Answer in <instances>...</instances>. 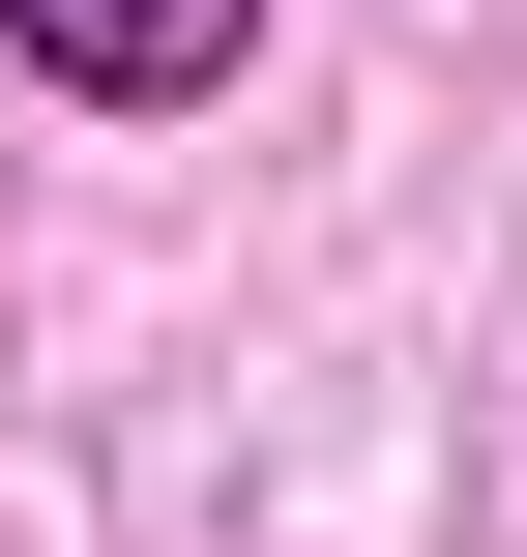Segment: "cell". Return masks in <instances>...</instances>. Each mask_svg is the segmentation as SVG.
I'll return each instance as SVG.
<instances>
[{"instance_id": "6da1fadb", "label": "cell", "mask_w": 527, "mask_h": 557, "mask_svg": "<svg viewBox=\"0 0 527 557\" xmlns=\"http://www.w3.org/2000/svg\"><path fill=\"white\" fill-rule=\"evenodd\" d=\"M0 59H29V88H88V117H176V88H235V59H264V0H0Z\"/></svg>"}]
</instances>
